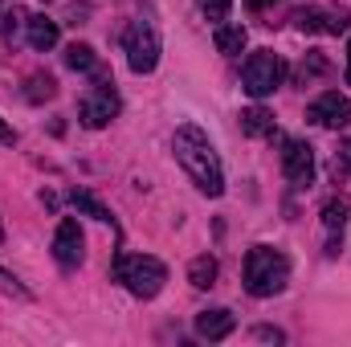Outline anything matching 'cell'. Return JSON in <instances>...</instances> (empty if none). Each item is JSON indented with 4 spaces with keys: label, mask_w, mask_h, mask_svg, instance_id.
Wrapping results in <instances>:
<instances>
[{
    "label": "cell",
    "mask_w": 351,
    "mask_h": 347,
    "mask_svg": "<svg viewBox=\"0 0 351 347\" xmlns=\"http://www.w3.org/2000/svg\"><path fill=\"white\" fill-rule=\"evenodd\" d=\"M348 86H351V41H348Z\"/></svg>",
    "instance_id": "26"
},
{
    "label": "cell",
    "mask_w": 351,
    "mask_h": 347,
    "mask_svg": "<svg viewBox=\"0 0 351 347\" xmlns=\"http://www.w3.org/2000/svg\"><path fill=\"white\" fill-rule=\"evenodd\" d=\"M306 119H311V123H319V127L339 131V127H348V123H351V102L339 94V90H327V94H319V98L306 106Z\"/></svg>",
    "instance_id": "8"
},
{
    "label": "cell",
    "mask_w": 351,
    "mask_h": 347,
    "mask_svg": "<svg viewBox=\"0 0 351 347\" xmlns=\"http://www.w3.org/2000/svg\"><path fill=\"white\" fill-rule=\"evenodd\" d=\"M0 241H4V225H0Z\"/></svg>",
    "instance_id": "27"
},
{
    "label": "cell",
    "mask_w": 351,
    "mask_h": 347,
    "mask_svg": "<svg viewBox=\"0 0 351 347\" xmlns=\"http://www.w3.org/2000/svg\"><path fill=\"white\" fill-rule=\"evenodd\" d=\"M241 131L254 135V139L274 135V115H269L265 106H250V110H241Z\"/></svg>",
    "instance_id": "13"
},
{
    "label": "cell",
    "mask_w": 351,
    "mask_h": 347,
    "mask_svg": "<svg viewBox=\"0 0 351 347\" xmlns=\"http://www.w3.org/2000/svg\"><path fill=\"white\" fill-rule=\"evenodd\" d=\"M213 41H217V49L221 53H241L245 49V29L241 25H217V33H213Z\"/></svg>",
    "instance_id": "14"
},
{
    "label": "cell",
    "mask_w": 351,
    "mask_h": 347,
    "mask_svg": "<svg viewBox=\"0 0 351 347\" xmlns=\"http://www.w3.org/2000/svg\"><path fill=\"white\" fill-rule=\"evenodd\" d=\"M245 4H250V8H269L274 0H245Z\"/></svg>",
    "instance_id": "25"
},
{
    "label": "cell",
    "mask_w": 351,
    "mask_h": 347,
    "mask_svg": "<svg viewBox=\"0 0 351 347\" xmlns=\"http://www.w3.org/2000/svg\"><path fill=\"white\" fill-rule=\"evenodd\" d=\"M290 282V261L282 250H269V246H254L245 254V290L254 298H274L282 294Z\"/></svg>",
    "instance_id": "2"
},
{
    "label": "cell",
    "mask_w": 351,
    "mask_h": 347,
    "mask_svg": "<svg viewBox=\"0 0 351 347\" xmlns=\"http://www.w3.org/2000/svg\"><path fill=\"white\" fill-rule=\"evenodd\" d=\"M196 4H200V12H204L208 21H225L229 8H233V0H196Z\"/></svg>",
    "instance_id": "20"
},
{
    "label": "cell",
    "mask_w": 351,
    "mask_h": 347,
    "mask_svg": "<svg viewBox=\"0 0 351 347\" xmlns=\"http://www.w3.org/2000/svg\"><path fill=\"white\" fill-rule=\"evenodd\" d=\"M343 221H348V204H343V200H327V208H323V225H327L331 233H343Z\"/></svg>",
    "instance_id": "19"
},
{
    "label": "cell",
    "mask_w": 351,
    "mask_h": 347,
    "mask_svg": "<svg viewBox=\"0 0 351 347\" xmlns=\"http://www.w3.org/2000/svg\"><path fill=\"white\" fill-rule=\"evenodd\" d=\"M66 66H70V70H78V74H90V70H98V58H94V49H90V45L74 41V45L66 49Z\"/></svg>",
    "instance_id": "17"
},
{
    "label": "cell",
    "mask_w": 351,
    "mask_h": 347,
    "mask_svg": "<svg viewBox=\"0 0 351 347\" xmlns=\"http://www.w3.org/2000/svg\"><path fill=\"white\" fill-rule=\"evenodd\" d=\"M0 143H16V131H12L4 119H0Z\"/></svg>",
    "instance_id": "24"
},
{
    "label": "cell",
    "mask_w": 351,
    "mask_h": 347,
    "mask_svg": "<svg viewBox=\"0 0 351 347\" xmlns=\"http://www.w3.org/2000/svg\"><path fill=\"white\" fill-rule=\"evenodd\" d=\"M82 229H78V221L74 217H66L62 225H58V233H53V258L62 261L66 270H74L78 261H82Z\"/></svg>",
    "instance_id": "9"
},
{
    "label": "cell",
    "mask_w": 351,
    "mask_h": 347,
    "mask_svg": "<svg viewBox=\"0 0 351 347\" xmlns=\"http://www.w3.org/2000/svg\"><path fill=\"white\" fill-rule=\"evenodd\" d=\"M25 94H29V102L53 98V94H58V82H53L49 74H33V78H29V90H25Z\"/></svg>",
    "instance_id": "18"
},
{
    "label": "cell",
    "mask_w": 351,
    "mask_h": 347,
    "mask_svg": "<svg viewBox=\"0 0 351 347\" xmlns=\"http://www.w3.org/2000/svg\"><path fill=\"white\" fill-rule=\"evenodd\" d=\"M233 315L229 311H200L196 315V335L200 339H208V344H217V339H225V335H233Z\"/></svg>",
    "instance_id": "11"
},
{
    "label": "cell",
    "mask_w": 351,
    "mask_h": 347,
    "mask_svg": "<svg viewBox=\"0 0 351 347\" xmlns=\"http://www.w3.org/2000/svg\"><path fill=\"white\" fill-rule=\"evenodd\" d=\"M282 78H286V66H282V58H278L274 49L250 53V62H245V70H241V82H245V90H250L254 98L274 94V90L282 86Z\"/></svg>",
    "instance_id": "5"
},
{
    "label": "cell",
    "mask_w": 351,
    "mask_h": 347,
    "mask_svg": "<svg viewBox=\"0 0 351 347\" xmlns=\"http://www.w3.org/2000/svg\"><path fill=\"white\" fill-rule=\"evenodd\" d=\"M70 204H74L78 213L94 217V221H110V208H106L102 200H94V196H90L86 188H74V192H70Z\"/></svg>",
    "instance_id": "16"
},
{
    "label": "cell",
    "mask_w": 351,
    "mask_h": 347,
    "mask_svg": "<svg viewBox=\"0 0 351 347\" xmlns=\"http://www.w3.org/2000/svg\"><path fill=\"white\" fill-rule=\"evenodd\" d=\"M78 115H82V123L86 127H106L114 115H119V94H114V82L110 78H102L98 74V82L82 94V102H78Z\"/></svg>",
    "instance_id": "6"
},
{
    "label": "cell",
    "mask_w": 351,
    "mask_h": 347,
    "mask_svg": "<svg viewBox=\"0 0 351 347\" xmlns=\"http://www.w3.org/2000/svg\"><path fill=\"white\" fill-rule=\"evenodd\" d=\"M327 70V62L323 58H311V66H302V78H315V74H323Z\"/></svg>",
    "instance_id": "23"
},
{
    "label": "cell",
    "mask_w": 351,
    "mask_h": 347,
    "mask_svg": "<svg viewBox=\"0 0 351 347\" xmlns=\"http://www.w3.org/2000/svg\"><path fill=\"white\" fill-rule=\"evenodd\" d=\"M335 168H339V172H351V139H348V143H339V156H335Z\"/></svg>",
    "instance_id": "22"
},
{
    "label": "cell",
    "mask_w": 351,
    "mask_h": 347,
    "mask_svg": "<svg viewBox=\"0 0 351 347\" xmlns=\"http://www.w3.org/2000/svg\"><path fill=\"white\" fill-rule=\"evenodd\" d=\"M114 278L135 294V298H156L168 282V265L160 258H147V254H135V258H119L114 261Z\"/></svg>",
    "instance_id": "3"
},
{
    "label": "cell",
    "mask_w": 351,
    "mask_h": 347,
    "mask_svg": "<svg viewBox=\"0 0 351 347\" xmlns=\"http://www.w3.org/2000/svg\"><path fill=\"white\" fill-rule=\"evenodd\" d=\"M25 33H29V45H33V49H53V45H58V21L45 16V12L25 16Z\"/></svg>",
    "instance_id": "12"
},
{
    "label": "cell",
    "mask_w": 351,
    "mask_h": 347,
    "mask_svg": "<svg viewBox=\"0 0 351 347\" xmlns=\"http://www.w3.org/2000/svg\"><path fill=\"white\" fill-rule=\"evenodd\" d=\"M172 152L176 160H180V168L192 176V184L204 192V196H221L225 192V172H221V156H217V147L208 143V135L200 131V127H180L172 139Z\"/></svg>",
    "instance_id": "1"
},
{
    "label": "cell",
    "mask_w": 351,
    "mask_h": 347,
    "mask_svg": "<svg viewBox=\"0 0 351 347\" xmlns=\"http://www.w3.org/2000/svg\"><path fill=\"white\" fill-rule=\"evenodd\" d=\"M0 294H12V298H29V290L8 274V270H0Z\"/></svg>",
    "instance_id": "21"
},
{
    "label": "cell",
    "mask_w": 351,
    "mask_h": 347,
    "mask_svg": "<svg viewBox=\"0 0 351 347\" xmlns=\"http://www.w3.org/2000/svg\"><path fill=\"white\" fill-rule=\"evenodd\" d=\"M348 21V12H331V8H298L294 12V25L302 33H343Z\"/></svg>",
    "instance_id": "10"
},
{
    "label": "cell",
    "mask_w": 351,
    "mask_h": 347,
    "mask_svg": "<svg viewBox=\"0 0 351 347\" xmlns=\"http://www.w3.org/2000/svg\"><path fill=\"white\" fill-rule=\"evenodd\" d=\"M123 49H127V62L135 74H152L160 66V29L147 21V16H135L127 25V37H123Z\"/></svg>",
    "instance_id": "4"
},
{
    "label": "cell",
    "mask_w": 351,
    "mask_h": 347,
    "mask_svg": "<svg viewBox=\"0 0 351 347\" xmlns=\"http://www.w3.org/2000/svg\"><path fill=\"white\" fill-rule=\"evenodd\" d=\"M282 172L294 188H306L315 180V147L306 139H286L282 147Z\"/></svg>",
    "instance_id": "7"
},
{
    "label": "cell",
    "mask_w": 351,
    "mask_h": 347,
    "mask_svg": "<svg viewBox=\"0 0 351 347\" xmlns=\"http://www.w3.org/2000/svg\"><path fill=\"white\" fill-rule=\"evenodd\" d=\"M188 282H192L196 290H208V286L217 282V258H208V254L192 258V265H188Z\"/></svg>",
    "instance_id": "15"
}]
</instances>
